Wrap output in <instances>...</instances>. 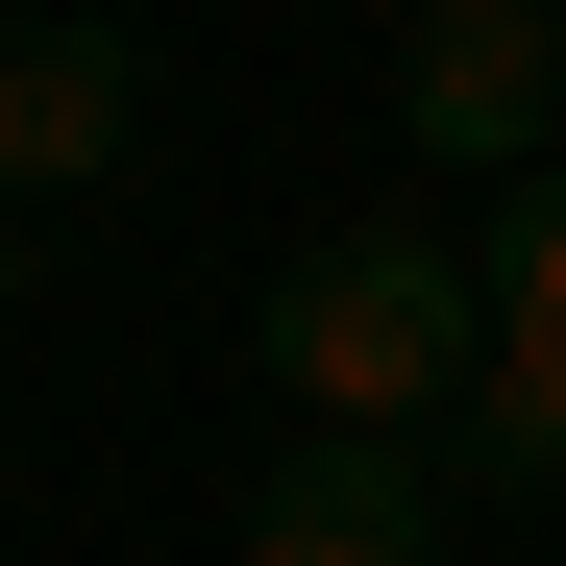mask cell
Returning a JSON list of instances; mask_svg holds the SVG:
<instances>
[{
	"label": "cell",
	"instance_id": "7",
	"mask_svg": "<svg viewBox=\"0 0 566 566\" xmlns=\"http://www.w3.org/2000/svg\"><path fill=\"white\" fill-rule=\"evenodd\" d=\"M0 271H25V198H0Z\"/></svg>",
	"mask_w": 566,
	"mask_h": 566
},
{
	"label": "cell",
	"instance_id": "6",
	"mask_svg": "<svg viewBox=\"0 0 566 566\" xmlns=\"http://www.w3.org/2000/svg\"><path fill=\"white\" fill-rule=\"evenodd\" d=\"M493 345L566 369V172H517V198H493Z\"/></svg>",
	"mask_w": 566,
	"mask_h": 566
},
{
	"label": "cell",
	"instance_id": "4",
	"mask_svg": "<svg viewBox=\"0 0 566 566\" xmlns=\"http://www.w3.org/2000/svg\"><path fill=\"white\" fill-rule=\"evenodd\" d=\"M124 124H148V50L74 25V0H25V50H0V198H99Z\"/></svg>",
	"mask_w": 566,
	"mask_h": 566
},
{
	"label": "cell",
	"instance_id": "8",
	"mask_svg": "<svg viewBox=\"0 0 566 566\" xmlns=\"http://www.w3.org/2000/svg\"><path fill=\"white\" fill-rule=\"evenodd\" d=\"M0 50H25V0H0Z\"/></svg>",
	"mask_w": 566,
	"mask_h": 566
},
{
	"label": "cell",
	"instance_id": "2",
	"mask_svg": "<svg viewBox=\"0 0 566 566\" xmlns=\"http://www.w3.org/2000/svg\"><path fill=\"white\" fill-rule=\"evenodd\" d=\"M395 148L419 172H566V0H419L395 25Z\"/></svg>",
	"mask_w": 566,
	"mask_h": 566
},
{
	"label": "cell",
	"instance_id": "1",
	"mask_svg": "<svg viewBox=\"0 0 566 566\" xmlns=\"http://www.w3.org/2000/svg\"><path fill=\"white\" fill-rule=\"evenodd\" d=\"M247 369H271L296 419H395V443H443L468 369H493V271H468L443 222H321L296 271H271Z\"/></svg>",
	"mask_w": 566,
	"mask_h": 566
},
{
	"label": "cell",
	"instance_id": "3",
	"mask_svg": "<svg viewBox=\"0 0 566 566\" xmlns=\"http://www.w3.org/2000/svg\"><path fill=\"white\" fill-rule=\"evenodd\" d=\"M443 517H468V468L395 419H296L247 468V566H443Z\"/></svg>",
	"mask_w": 566,
	"mask_h": 566
},
{
	"label": "cell",
	"instance_id": "5",
	"mask_svg": "<svg viewBox=\"0 0 566 566\" xmlns=\"http://www.w3.org/2000/svg\"><path fill=\"white\" fill-rule=\"evenodd\" d=\"M443 468H468V493H566V369L493 345V369H468V419H443Z\"/></svg>",
	"mask_w": 566,
	"mask_h": 566
}]
</instances>
